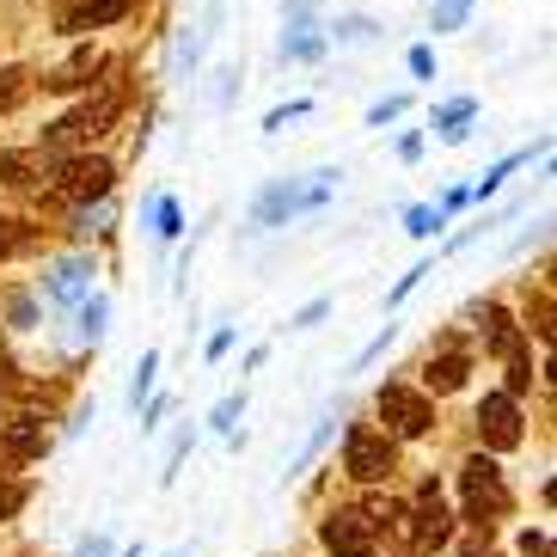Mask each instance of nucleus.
I'll list each match as a JSON object with an SVG mask.
<instances>
[{
  "label": "nucleus",
  "mask_w": 557,
  "mask_h": 557,
  "mask_svg": "<svg viewBox=\"0 0 557 557\" xmlns=\"http://www.w3.org/2000/svg\"><path fill=\"white\" fill-rule=\"evenodd\" d=\"M344 466H349V478H356V484H386V478L398 472V447H393V435H374V429H349Z\"/></svg>",
  "instance_id": "nucleus-1"
},
{
  "label": "nucleus",
  "mask_w": 557,
  "mask_h": 557,
  "mask_svg": "<svg viewBox=\"0 0 557 557\" xmlns=\"http://www.w3.org/2000/svg\"><path fill=\"white\" fill-rule=\"evenodd\" d=\"M111 123H116V92H99V99H86L81 111H67L62 123H50L44 153H62V148H74V141H92V135H104Z\"/></svg>",
  "instance_id": "nucleus-2"
},
{
  "label": "nucleus",
  "mask_w": 557,
  "mask_h": 557,
  "mask_svg": "<svg viewBox=\"0 0 557 557\" xmlns=\"http://www.w3.org/2000/svg\"><path fill=\"white\" fill-rule=\"evenodd\" d=\"M319 540H325L331 557H374L380 552V527L361 515V508H337L325 527H319Z\"/></svg>",
  "instance_id": "nucleus-3"
},
{
  "label": "nucleus",
  "mask_w": 557,
  "mask_h": 557,
  "mask_svg": "<svg viewBox=\"0 0 557 557\" xmlns=\"http://www.w3.org/2000/svg\"><path fill=\"white\" fill-rule=\"evenodd\" d=\"M380 417H386V429H393V435H405V442L429 435V423H435L429 398L410 393V386H380Z\"/></svg>",
  "instance_id": "nucleus-4"
},
{
  "label": "nucleus",
  "mask_w": 557,
  "mask_h": 557,
  "mask_svg": "<svg viewBox=\"0 0 557 557\" xmlns=\"http://www.w3.org/2000/svg\"><path fill=\"white\" fill-rule=\"evenodd\" d=\"M466 503H472V521L484 527V515H508V491H503V478H496V459L491 454H472L466 459Z\"/></svg>",
  "instance_id": "nucleus-5"
},
{
  "label": "nucleus",
  "mask_w": 557,
  "mask_h": 557,
  "mask_svg": "<svg viewBox=\"0 0 557 557\" xmlns=\"http://www.w3.org/2000/svg\"><path fill=\"white\" fill-rule=\"evenodd\" d=\"M478 435H484V447H491V454L521 447V410H515V398H508V393L484 398V405H478Z\"/></svg>",
  "instance_id": "nucleus-6"
},
{
  "label": "nucleus",
  "mask_w": 557,
  "mask_h": 557,
  "mask_svg": "<svg viewBox=\"0 0 557 557\" xmlns=\"http://www.w3.org/2000/svg\"><path fill=\"white\" fill-rule=\"evenodd\" d=\"M111 178H116V165L99 160V153H86V160H67L55 184H62L67 202H92V197H104V190H111Z\"/></svg>",
  "instance_id": "nucleus-7"
},
{
  "label": "nucleus",
  "mask_w": 557,
  "mask_h": 557,
  "mask_svg": "<svg viewBox=\"0 0 557 557\" xmlns=\"http://www.w3.org/2000/svg\"><path fill=\"white\" fill-rule=\"evenodd\" d=\"M454 540V515H447V503H442V491L435 484H423V496H417V545H447Z\"/></svg>",
  "instance_id": "nucleus-8"
},
{
  "label": "nucleus",
  "mask_w": 557,
  "mask_h": 557,
  "mask_svg": "<svg viewBox=\"0 0 557 557\" xmlns=\"http://www.w3.org/2000/svg\"><path fill=\"white\" fill-rule=\"evenodd\" d=\"M92 74H104V55L99 50H81L67 67H55L44 86H50V92H81V86H92Z\"/></svg>",
  "instance_id": "nucleus-9"
},
{
  "label": "nucleus",
  "mask_w": 557,
  "mask_h": 557,
  "mask_svg": "<svg viewBox=\"0 0 557 557\" xmlns=\"http://www.w3.org/2000/svg\"><path fill=\"white\" fill-rule=\"evenodd\" d=\"M50 178V153H0V184H44Z\"/></svg>",
  "instance_id": "nucleus-10"
},
{
  "label": "nucleus",
  "mask_w": 557,
  "mask_h": 557,
  "mask_svg": "<svg viewBox=\"0 0 557 557\" xmlns=\"http://www.w3.org/2000/svg\"><path fill=\"white\" fill-rule=\"evenodd\" d=\"M466 374H472V361L447 349V356H435L423 368V386H429V393H459V386H466Z\"/></svg>",
  "instance_id": "nucleus-11"
},
{
  "label": "nucleus",
  "mask_w": 557,
  "mask_h": 557,
  "mask_svg": "<svg viewBox=\"0 0 557 557\" xmlns=\"http://www.w3.org/2000/svg\"><path fill=\"white\" fill-rule=\"evenodd\" d=\"M135 0H86V7H74V13L62 18V32H92V25H111V18H123Z\"/></svg>",
  "instance_id": "nucleus-12"
},
{
  "label": "nucleus",
  "mask_w": 557,
  "mask_h": 557,
  "mask_svg": "<svg viewBox=\"0 0 557 557\" xmlns=\"http://www.w3.org/2000/svg\"><path fill=\"white\" fill-rule=\"evenodd\" d=\"M484 337H491L496 356H521V331H515V319L503 307H484Z\"/></svg>",
  "instance_id": "nucleus-13"
},
{
  "label": "nucleus",
  "mask_w": 557,
  "mask_h": 557,
  "mask_svg": "<svg viewBox=\"0 0 557 557\" xmlns=\"http://www.w3.org/2000/svg\"><path fill=\"white\" fill-rule=\"evenodd\" d=\"M7 447H13L18 459H37V454H44V447H50V435L37 429V417H18V423L7 429Z\"/></svg>",
  "instance_id": "nucleus-14"
},
{
  "label": "nucleus",
  "mask_w": 557,
  "mask_h": 557,
  "mask_svg": "<svg viewBox=\"0 0 557 557\" xmlns=\"http://www.w3.org/2000/svg\"><path fill=\"white\" fill-rule=\"evenodd\" d=\"M32 99V67H0V116Z\"/></svg>",
  "instance_id": "nucleus-15"
},
{
  "label": "nucleus",
  "mask_w": 557,
  "mask_h": 557,
  "mask_svg": "<svg viewBox=\"0 0 557 557\" xmlns=\"http://www.w3.org/2000/svg\"><path fill=\"white\" fill-rule=\"evenodd\" d=\"M533 386V361L527 356H508V398H521Z\"/></svg>",
  "instance_id": "nucleus-16"
},
{
  "label": "nucleus",
  "mask_w": 557,
  "mask_h": 557,
  "mask_svg": "<svg viewBox=\"0 0 557 557\" xmlns=\"http://www.w3.org/2000/svg\"><path fill=\"white\" fill-rule=\"evenodd\" d=\"M81 276H86L81 263H62V270H55V276H50V288H55V295H62V300H74V295H81Z\"/></svg>",
  "instance_id": "nucleus-17"
},
{
  "label": "nucleus",
  "mask_w": 557,
  "mask_h": 557,
  "mask_svg": "<svg viewBox=\"0 0 557 557\" xmlns=\"http://www.w3.org/2000/svg\"><path fill=\"white\" fill-rule=\"evenodd\" d=\"M466 13H472V0H442V7H435V32H454Z\"/></svg>",
  "instance_id": "nucleus-18"
},
{
  "label": "nucleus",
  "mask_w": 557,
  "mask_h": 557,
  "mask_svg": "<svg viewBox=\"0 0 557 557\" xmlns=\"http://www.w3.org/2000/svg\"><path fill=\"white\" fill-rule=\"evenodd\" d=\"M368 37H374L368 18H337V44H368Z\"/></svg>",
  "instance_id": "nucleus-19"
},
{
  "label": "nucleus",
  "mask_w": 557,
  "mask_h": 557,
  "mask_svg": "<svg viewBox=\"0 0 557 557\" xmlns=\"http://www.w3.org/2000/svg\"><path fill=\"white\" fill-rule=\"evenodd\" d=\"M435 227H442V214H435V209H410V233H417V239L435 233Z\"/></svg>",
  "instance_id": "nucleus-20"
},
{
  "label": "nucleus",
  "mask_w": 557,
  "mask_h": 557,
  "mask_svg": "<svg viewBox=\"0 0 557 557\" xmlns=\"http://www.w3.org/2000/svg\"><path fill=\"white\" fill-rule=\"evenodd\" d=\"M18 503H25V484H0V521L18 515Z\"/></svg>",
  "instance_id": "nucleus-21"
},
{
  "label": "nucleus",
  "mask_w": 557,
  "mask_h": 557,
  "mask_svg": "<svg viewBox=\"0 0 557 557\" xmlns=\"http://www.w3.org/2000/svg\"><path fill=\"white\" fill-rule=\"evenodd\" d=\"M398 111H405V99H386V104H374V111H368V123H393Z\"/></svg>",
  "instance_id": "nucleus-22"
},
{
  "label": "nucleus",
  "mask_w": 557,
  "mask_h": 557,
  "mask_svg": "<svg viewBox=\"0 0 557 557\" xmlns=\"http://www.w3.org/2000/svg\"><path fill=\"white\" fill-rule=\"evenodd\" d=\"M521 552H527V557H552V545H545V533H527Z\"/></svg>",
  "instance_id": "nucleus-23"
},
{
  "label": "nucleus",
  "mask_w": 557,
  "mask_h": 557,
  "mask_svg": "<svg viewBox=\"0 0 557 557\" xmlns=\"http://www.w3.org/2000/svg\"><path fill=\"white\" fill-rule=\"evenodd\" d=\"M319 319H325V300H312V307L295 312V325H319Z\"/></svg>",
  "instance_id": "nucleus-24"
},
{
  "label": "nucleus",
  "mask_w": 557,
  "mask_h": 557,
  "mask_svg": "<svg viewBox=\"0 0 557 557\" xmlns=\"http://www.w3.org/2000/svg\"><path fill=\"white\" fill-rule=\"evenodd\" d=\"M160 233H178V202H160Z\"/></svg>",
  "instance_id": "nucleus-25"
},
{
  "label": "nucleus",
  "mask_w": 557,
  "mask_h": 557,
  "mask_svg": "<svg viewBox=\"0 0 557 557\" xmlns=\"http://www.w3.org/2000/svg\"><path fill=\"white\" fill-rule=\"evenodd\" d=\"M13 466H18V454H13V447H7V435H0V478L13 472Z\"/></svg>",
  "instance_id": "nucleus-26"
},
{
  "label": "nucleus",
  "mask_w": 557,
  "mask_h": 557,
  "mask_svg": "<svg viewBox=\"0 0 557 557\" xmlns=\"http://www.w3.org/2000/svg\"><path fill=\"white\" fill-rule=\"evenodd\" d=\"M7 227H13V221H0V251L13 246V233H7Z\"/></svg>",
  "instance_id": "nucleus-27"
},
{
  "label": "nucleus",
  "mask_w": 557,
  "mask_h": 557,
  "mask_svg": "<svg viewBox=\"0 0 557 557\" xmlns=\"http://www.w3.org/2000/svg\"><path fill=\"white\" fill-rule=\"evenodd\" d=\"M129 557H135V552H129Z\"/></svg>",
  "instance_id": "nucleus-28"
}]
</instances>
